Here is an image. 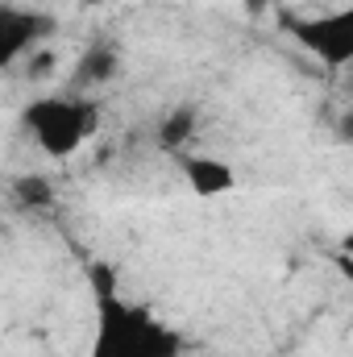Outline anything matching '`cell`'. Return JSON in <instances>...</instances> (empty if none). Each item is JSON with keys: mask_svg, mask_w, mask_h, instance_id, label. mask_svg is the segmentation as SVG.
<instances>
[{"mask_svg": "<svg viewBox=\"0 0 353 357\" xmlns=\"http://www.w3.org/2000/svg\"><path fill=\"white\" fill-rule=\"evenodd\" d=\"M13 199L21 208H50L54 204V187L46 175H21L13 178Z\"/></svg>", "mask_w": 353, "mask_h": 357, "instance_id": "8", "label": "cell"}, {"mask_svg": "<svg viewBox=\"0 0 353 357\" xmlns=\"http://www.w3.org/2000/svg\"><path fill=\"white\" fill-rule=\"evenodd\" d=\"M88 8H104V4H117V0H84Z\"/></svg>", "mask_w": 353, "mask_h": 357, "instance_id": "13", "label": "cell"}, {"mask_svg": "<svg viewBox=\"0 0 353 357\" xmlns=\"http://www.w3.org/2000/svg\"><path fill=\"white\" fill-rule=\"evenodd\" d=\"M341 254H350V258H353V233L345 237V241H341Z\"/></svg>", "mask_w": 353, "mask_h": 357, "instance_id": "12", "label": "cell"}, {"mask_svg": "<svg viewBox=\"0 0 353 357\" xmlns=\"http://www.w3.org/2000/svg\"><path fill=\"white\" fill-rule=\"evenodd\" d=\"M337 137L353 146V108H350V112H341V121H337Z\"/></svg>", "mask_w": 353, "mask_h": 357, "instance_id": "10", "label": "cell"}, {"mask_svg": "<svg viewBox=\"0 0 353 357\" xmlns=\"http://www.w3.org/2000/svg\"><path fill=\"white\" fill-rule=\"evenodd\" d=\"M117 71H121V50H117L112 42H100V38H96L88 50L80 54L75 71H71V91H75V96H88V88L112 84Z\"/></svg>", "mask_w": 353, "mask_h": 357, "instance_id": "6", "label": "cell"}, {"mask_svg": "<svg viewBox=\"0 0 353 357\" xmlns=\"http://www.w3.org/2000/svg\"><path fill=\"white\" fill-rule=\"evenodd\" d=\"M337 266H341V274L353 282V258H350V254H337Z\"/></svg>", "mask_w": 353, "mask_h": 357, "instance_id": "11", "label": "cell"}, {"mask_svg": "<svg viewBox=\"0 0 353 357\" xmlns=\"http://www.w3.org/2000/svg\"><path fill=\"white\" fill-rule=\"evenodd\" d=\"M195 129H200L195 108H191V104H179V108H171V112L163 116V125H158V146L171 150V154H183V150L191 146Z\"/></svg>", "mask_w": 353, "mask_h": 357, "instance_id": "7", "label": "cell"}, {"mask_svg": "<svg viewBox=\"0 0 353 357\" xmlns=\"http://www.w3.org/2000/svg\"><path fill=\"white\" fill-rule=\"evenodd\" d=\"M25 129L38 137V146L50 154V158H71L84 142L91 137L96 121H100V104L91 96H38L25 104L21 112Z\"/></svg>", "mask_w": 353, "mask_h": 357, "instance_id": "2", "label": "cell"}, {"mask_svg": "<svg viewBox=\"0 0 353 357\" xmlns=\"http://www.w3.org/2000/svg\"><path fill=\"white\" fill-rule=\"evenodd\" d=\"M175 158H179V171L187 178V187H191L195 195H204V199L225 195V191L237 187V171H233L225 158H216V154H191V150H183Z\"/></svg>", "mask_w": 353, "mask_h": 357, "instance_id": "5", "label": "cell"}, {"mask_svg": "<svg viewBox=\"0 0 353 357\" xmlns=\"http://www.w3.org/2000/svg\"><path fill=\"white\" fill-rule=\"evenodd\" d=\"M54 63H59V59H54V50L38 46V50L25 59V75H29V79H50V75H54Z\"/></svg>", "mask_w": 353, "mask_h": 357, "instance_id": "9", "label": "cell"}, {"mask_svg": "<svg viewBox=\"0 0 353 357\" xmlns=\"http://www.w3.org/2000/svg\"><path fill=\"white\" fill-rule=\"evenodd\" d=\"M283 25L299 42V50H308L324 67L353 63V4L337 8V13H316V17H287Z\"/></svg>", "mask_w": 353, "mask_h": 357, "instance_id": "3", "label": "cell"}, {"mask_svg": "<svg viewBox=\"0 0 353 357\" xmlns=\"http://www.w3.org/2000/svg\"><path fill=\"white\" fill-rule=\"evenodd\" d=\"M91 295H96V341L91 357H179V333L167 328L150 307L117 295V278L108 262H91Z\"/></svg>", "mask_w": 353, "mask_h": 357, "instance_id": "1", "label": "cell"}, {"mask_svg": "<svg viewBox=\"0 0 353 357\" xmlns=\"http://www.w3.org/2000/svg\"><path fill=\"white\" fill-rule=\"evenodd\" d=\"M54 29H59V21L50 13H33V8L4 4L0 8V67H13L21 54H33Z\"/></svg>", "mask_w": 353, "mask_h": 357, "instance_id": "4", "label": "cell"}]
</instances>
